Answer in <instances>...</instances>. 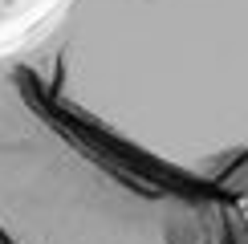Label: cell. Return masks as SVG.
I'll list each match as a JSON object with an SVG mask.
<instances>
[{"label": "cell", "instance_id": "277c9868", "mask_svg": "<svg viewBox=\"0 0 248 244\" xmlns=\"http://www.w3.org/2000/svg\"><path fill=\"white\" fill-rule=\"evenodd\" d=\"M244 212H248V203H244Z\"/></svg>", "mask_w": 248, "mask_h": 244}, {"label": "cell", "instance_id": "7a4b0ae2", "mask_svg": "<svg viewBox=\"0 0 248 244\" xmlns=\"http://www.w3.org/2000/svg\"><path fill=\"white\" fill-rule=\"evenodd\" d=\"M0 244H248V212L126 171L0 57Z\"/></svg>", "mask_w": 248, "mask_h": 244}, {"label": "cell", "instance_id": "6da1fadb", "mask_svg": "<svg viewBox=\"0 0 248 244\" xmlns=\"http://www.w3.org/2000/svg\"><path fill=\"white\" fill-rule=\"evenodd\" d=\"M13 57L126 171L248 203V0H65Z\"/></svg>", "mask_w": 248, "mask_h": 244}, {"label": "cell", "instance_id": "3957f363", "mask_svg": "<svg viewBox=\"0 0 248 244\" xmlns=\"http://www.w3.org/2000/svg\"><path fill=\"white\" fill-rule=\"evenodd\" d=\"M65 0H0V57H13L49 25Z\"/></svg>", "mask_w": 248, "mask_h": 244}]
</instances>
